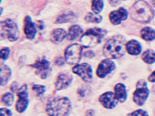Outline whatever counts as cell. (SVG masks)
<instances>
[{"label":"cell","instance_id":"obj_1","mask_svg":"<svg viewBox=\"0 0 155 116\" xmlns=\"http://www.w3.org/2000/svg\"><path fill=\"white\" fill-rule=\"evenodd\" d=\"M72 109L70 98L64 96H57L49 98L45 105L48 116H69Z\"/></svg>","mask_w":155,"mask_h":116},{"label":"cell","instance_id":"obj_2","mask_svg":"<svg viewBox=\"0 0 155 116\" xmlns=\"http://www.w3.org/2000/svg\"><path fill=\"white\" fill-rule=\"evenodd\" d=\"M125 38L123 35H114L110 38L103 47V53L107 59H118L126 53Z\"/></svg>","mask_w":155,"mask_h":116},{"label":"cell","instance_id":"obj_3","mask_svg":"<svg viewBox=\"0 0 155 116\" xmlns=\"http://www.w3.org/2000/svg\"><path fill=\"white\" fill-rule=\"evenodd\" d=\"M130 15L136 22L148 23L153 20L155 12L152 7L144 0H137L130 8Z\"/></svg>","mask_w":155,"mask_h":116},{"label":"cell","instance_id":"obj_4","mask_svg":"<svg viewBox=\"0 0 155 116\" xmlns=\"http://www.w3.org/2000/svg\"><path fill=\"white\" fill-rule=\"evenodd\" d=\"M107 31L100 27H94L87 30L81 37V43L85 48L94 47L100 44L107 34Z\"/></svg>","mask_w":155,"mask_h":116},{"label":"cell","instance_id":"obj_5","mask_svg":"<svg viewBox=\"0 0 155 116\" xmlns=\"http://www.w3.org/2000/svg\"><path fill=\"white\" fill-rule=\"evenodd\" d=\"M150 93V91L146 80L140 79L137 82L136 88L132 94L133 102L138 106H143L147 101Z\"/></svg>","mask_w":155,"mask_h":116},{"label":"cell","instance_id":"obj_6","mask_svg":"<svg viewBox=\"0 0 155 116\" xmlns=\"http://www.w3.org/2000/svg\"><path fill=\"white\" fill-rule=\"evenodd\" d=\"M1 33L3 38L14 42L19 38L20 32L17 25L13 21L7 19L1 22Z\"/></svg>","mask_w":155,"mask_h":116},{"label":"cell","instance_id":"obj_7","mask_svg":"<svg viewBox=\"0 0 155 116\" xmlns=\"http://www.w3.org/2000/svg\"><path fill=\"white\" fill-rule=\"evenodd\" d=\"M83 47L80 44H71L64 51V59L71 65H77L80 61L83 53Z\"/></svg>","mask_w":155,"mask_h":116},{"label":"cell","instance_id":"obj_8","mask_svg":"<svg viewBox=\"0 0 155 116\" xmlns=\"http://www.w3.org/2000/svg\"><path fill=\"white\" fill-rule=\"evenodd\" d=\"M72 71L85 82H91L93 78L92 68L87 63L77 64L72 67Z\"/></svg>","mask_w":155,"mask_h":116},{"label":"cell","instance_id":"obj_9","mask_svg":"<svg viewBox=\"0 0 155 116\" xmlns=\"http://www.w3.org/2000/svg\"><path fill=\"white\" fill-rule=\"evenodd\" d=\"M51 63L45 58L38 60L30 66L35 69V74L39 75L40 78L45 79L52 72V69L50 67Z\"/></svg>","mask_w":155,"mask_h":116},{"label":"cell","instance_id":"obj_10","mask_svg":"<svg viewBox=\"0 0 155 116\" xmlns=\"http://www.w3.org/2000/svg\"><path fill=\"white\" fill-rule=\"evenodd\" d=\"M116 68L115 62L109 59L102 60L99 63L96 69L97 76L100 79H104L114 71Z\"/></svg>","mask_w":155,"mask_h":116},{"label":"cell","instance_id":"obj_11","mask_svg":"<svg viewBox=\"0 0 155 116\" xmlns=\"http://www.w3.org/2000/svg\"><path fill=\"white\" fill-rule=\"evenodd\" d=\"M73 80V76L69 72H61L55 78L54 87L57 91L65 90L69 87Z\"/></svg>","mask_w":155,"mask_h":116},{"label":"cell","instance_id":"obj_12","mask_svg":"<svg viewBox=\"0 0 155 116\" xmlns=\"http://www.w3.org/2000/svg\"><path fill=\"white\" fill-rule=\"evenodd\" d=\"M98 101L104 108L107 109H114L119 103L115 97L114 92L111 91L101 94L99 97Z\"/></svg>","mask_w":155,"mask_h":116},{"label":"cell","instance_id":"obj_13","mask_svg":"<svg viewBox=\"0 0 155 116\" xmlns=\"http://www.w3.org/2000/svg\"><path fill=\"white\" fill-rule=\"evenodd\" d=\"M129 12L126 8L120 7L117 10L110 12L109 14V20L113 25H120L122 21L128 19Z\"/></svg>","mask_w":155,"mask_h":116},{"label":"cell","instance_id":"obj_14","mask_svg":"<svg viewBox=\"0 0 155 116\" xmlns=\"http://www.w3.org/2000/svg\"><path fill=\"white\" fill-rule=\"evenodd\" d=\"M23 32L27 39L31 40L34 39L36 35L37 29L30 16H26L24 19Z\"/></svg>","mask_w":155,"mask_h":116},{"label":"cell","instance_id":"obj_15","mask_svg":"<svg viewBox=\"0 0 155 116\" xmlns=\"http://www.w3.org/2000/svg\"><path fill=\"white\" fill-rule=\"evenodd\" d=\"M114 95L119 103L125 102L127 99L128 94L125 85L123 83H118L114 87Z\"/></svg>","mask_w":155,"mask_h":116},{"label":"cell","instance_id":"obj_16","mask_svg":"<svg viewBox=\"0 0 155 116\" xmlns=\"http://www.w3.org/2000/svg\"><path fill=\"white\" fill-rule=\"evenodd\" d=\"M126 52L131 55H138L142 50L141 43L136 40H130L125 44Z\"/></svg>","mask_w":155,"mask_h":116},{"label":"cell","instance_id":"obj_17","mask_svg":"<svg viewBox=\"0 0 155 116\" xmlns=\"http://www.w3.org/2000/svg\"><path fill=\"white\" fill-rule=\"evenodd\" d=\"M67 33L66 31L62 28H55L51 32L50 40L54 44H58L63 41L66 37Z\"/></svg>","mask_w":155,"mask_h":116},{"label":"cell","instance_id":"obj_18","mask_svg":"<svg viewBox=\"0 0 155 116\" xmlns=\"http://www.w3.org/2000/svg\"><path fill=\"white\" fill-rule=\"evenodd\" d=\"M1 85L4 86L6 85L10 79L11 75H12V71L10 67L8 66L2 64L1 65Z\"/></svg>","mask_w":155,"mask_h":116},{"label":"cell","instance_id":"obj_19","mask_svg":"<svg viewBox=\"0 0 155 116\" xmlns=\"http://www.w3.org/2000/svg\"><path fill=\"white\" fill-rule=\"evenodd\" d=\"M140 37L146 41H150L155 39V30L150 27H145L141 29Z\"/></svg>","mask_w":155,"mask_h":116},{"label":"cell","instance_id":"obj_20","mask_svg":"<svg viewBox=\"0 0 155 116\" xmlns=\"http://www.w3.org/2000/svg\"><path fill=\"white\" fill-rule=\"evenodd\" d=\"M77 17L75 14L73 12H70L64 14L59 16L56 19L55 23L61 24V23L72 22L77 20Z\"/></svg>","mask_w":155,"mask_h":116},{"label":"cell","instance_id":"obj_21","mask_svg":"<svg viewBox=\"0 0 155 116\" xmlns=\"http://www.w3.org/2000/svg\"><path fill=\"white\" fill-rule=\"evenodd\" d=\"M83 33V30L78 25H73L71 27L68 32L67 39L70 40H73Z\"/></svg>","mask_w":155,"mask_h":116},{"label":"cell","instance_id":"obj_22","mask_svg":"<svg viewBox=\"0 0 155 116\" xmlns=\"http://www.w3.org/2000/svg\"><path fill=\"white\" fill-rule=\"evenodd\" d=\"M141 58L146 64H154L155 62V51L151 49H147L142 53Z\"/></svg>","mask_w":155,"mask_h":116},{"label":"cell","instance_id":"obj_23","mask_svg":"<svg viewBox=\"0 0 155 116\" xmlns=\"http://www.w3.org/2000/svg\"><path fill=\"white\" fill-rule=\"evenodd\" d=\"M29 105V100L27 98H18L15 104V111L19 113H22L27 109Z\"/></svg>","mask_w":155,"mask_h":116},{"label":"cell","instance_id":"obj_24","mask_svg":"<svg viewBox=\"0 0 155 116\" xmlns=\"http://www.w3.org/2000/svg\"><path fill=\"white\" fill-rule=\"evenodd\" d=\"M15 100L14 95L10 92H6L2 94L1 97V101L3 104L8 107H10L14 104Z\"/></svg>","mask_w":155,"mask_h":116},{"label":"cell","instance_id":"obj_25","mask_svg":"<svg viewBox=\"0 0 155 116\" xmlns=\"http://www.w3.org/2000/svg\"><path fill=\"white\" fill-rule=\"evenodd\" d=\"M84 20L87 22L89 23H100L103 20L102 15L99 14H96L92 13H88L85 16Z\"/></svg>","mask_w":155,"mask_h":116},{"label":"cell","instance_id":"obj_26","mask_svg":"<svg viewBox=\"0 0 155 116\" xmlns=\"http://www.w3.org/2000/svg\"><path fill=\"white\" fill-rule=\"evenodd\" d=\"M91 9L93 12L96 14H100L103 11L104 8L103 0H92Z\"/></svg>","mask_w":155,"mask_h":116},{"label":"cell","instance_id":"obj_27","mask_svg":"<svg viewBox=\"0 0 155 116\" xmlns=\"http://www.w3.org/2000/svg\"><path fill=\"white\" fill-rule=\"evenodd\" d=\"M28 87L27 84H24L16 91V95L18 98H27L28 96Z\"/></svg>","mask_w":155,"mask_h":116},{"label":"cell","instance_id":"obj_28","mask_svg":"<svg viewBox=\"0 0 155 116\" xmlns=\"http://www.w3.org/2000/svg\"><path fill=\"white\" fill-rule=\"evenodd\" d=\"M33 91L38 96L43 95L46 91V87L45 85H41L35 84L32 87Z\"/></svg>","mask_w":155,"mask_h":116},{"label":"cell","instance_id":"obj_29","mask_svg":"<svg viewBox=\"0 0 155 116\" xmlns=\"http://www.w3.org/2000/svg\"><path fill=\"white\" fill-rule=\"evenodd\" d=\"M126 116H149V115L146 111L139 109L128 113Z\"/></svg>","mask_w":155,"mask_h":116},{"label":"cell","instance_id":"obj_30","mask_svg":"<svg viewBox=\"0 0 155 116\" xmlns=\"http://www.w3.org/2000/svg\"><path fill=\"white\" fill-rule=\"evenodd\" d=\"M88 89H88L87 85H82L79 87L77 90V94L80 97L83 98L85 97L86 95L87 94Z\"/></svg>","mask_w":155,"mask_h":116},{"label":"cell","instance_id":"obj_31","mask_svg":"<svg viewBox=\"0 0 155 116\" xmlns=\"http://www.w3.org/2000/svg\"><path fill=\"white\" fill-rule=\"evenodd\" d=\"M10 51V49L8 47H4L2 48L0 52L1 59L2 60H7L9 57Z\"/></svg>","mask_w":155,"mask_h":116},{"label":"cell","instance_id":"obj_32","mask_svg":"<svg viewBox=\"0 0 155 116\" xmlns=\"http://www.w3.org/2000/svg\"><path fill=\"white\" fill-rule=\"evenodd\" d=\"M0 116H13V114L9 109L2 108L0 109Z\"/></svg>","mask_w":155,"mask_h":116},{"label":"cell","instance_id":"obj_33","mask_svg":"<svg viewBox=\"0 0 155 116\" xmlns=\"http://www.w3.org/2000/svg\"><path fill=\"white\" fill-rule=\"evenodd\" d=\"M65 60L64 59L63 57L59 56V57L55 58L54 60V63L55 65L58 66H62L64 64Z\"/></svg>","mask_w":155,"mask_h":116},{"label":"cell","instance_id":"obj_34","mask_svg":"<svg viewBox=\"0 0 155 116\" xmlns=\"http://www.w3.org/2000/svg\"><path fill=\"white\" fill-rule=\"evenodd\" d=\"M18 86H19V84L18 82L16 81H13L10 84L9 89H10L11 92L15 93V92H16L18 90Z\"/></svg>","mask_w":155,"mask_h":116},{"label":"cell","instance_id":"obj_35","mask_svg":"<svg viewBox=\"0 0 155 116\" xmlns=\"http://www.w3.org/2000/svg\"><path fill=\"white\" fill-rule=\"evenodd\" d=\"M110 5L113 7L119 6L121 3L122 0H107Z\"/></svg>","mask_w":155,"mask_h":116},{"label":"cell","instance_id":"obj_36","mask_svg":"<svg viewBox=\"0 0 155 116\" xmlns=\"http://www.w3.org/2000/svg\"><path fill=\"white\" fill-rule=\"evenodd\" d=\"M84 55L87 58L91 59V58L95 57V54L93 51H91V50H88V51H86L84 53Z\"/></svg>","mask_w":155,"mask_h":116},{"label":"cell","instance_id":"obj_37","mask_svg":"<svg viewBox=\"0 0 155 116\" xmlns=\"http://www.w3.org/2000/svg\"><path fill=\"white\" fill-rule=\"evenodd\" d=\"M148 80L150 83H155V70H154L148 77Z\"/></svg>","mask_w":155,"mask_h":116},{"label":"cell","instance_id":"obj_38","mask_svg":"<svg viewBox=\"0 0 155 116\" xmlns=\"http://www.w3.org/2000/svg\"><path fill=\"white\" fill-rule=\"evenodd\" d=\"M95 111L92 109H89L87 110L85 112V116H94L95 115Z\"/></svg>","mask_w":155,"mask_h":116},{"label":"cell","instance_id":"obj_39","mask_svg":"<svg viewBox=\"0 0 155 116\" xmlns=\"http://www.w3.org/2000/svg\"><path fill=\"white\" fill-rule=\"evenodd\" d=\"M150 3L153 7L155 8V0H151Z\"/></svg>","mask_w":155,"mask_h":116},{"label":"cell","instance_id":"obj_40","mask_svg":"<svg viewBox=\"0 0 155 116\" xmlns=\"http://www.w3.org/2000/svg\"><path fill=\"white\" fill-rule=\"evenodd\" d=\"M123 1H127V0H123Z\"/></svg>","mask_w":155,"mask_h":116}]
</instances>
